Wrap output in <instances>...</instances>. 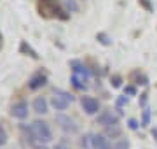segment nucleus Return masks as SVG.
Listing matches in <instances>:
<instances>
[{"instance_id":"obj_1","label":"nucleus","mask_w":157,"mask_h":149,"mask_svg":"<svg viewBox=\"0 0 157 149\" xmlns=\"http://www.w3.org/2000/svg\"><path fill=\"white\" fill-rule=\"evenodd\" d=\"M32 128H33L35 137L39 139L40 142H49L51 140V130L45 121H35L33 125H32Z\"/></svg>"},{"instance_id":"obj_2","label":"nucleus","mask_w":157,"mask_h":149,"mask_svg":"<svg viewBox=\"0 0 157 149\" xmlns=\"http://www.w3.org/2000/svg\"><path fill=\"white\" fill-rule=\"evenodd\" d=\"M72 100H73L72 95H68L65 91H56V97L52 98V107L56 111H65V109H68V105H70Z\"/></svg>"},{"instance_id":"obj_3","label":"nucleus","mask_w":157,"mask_h":149,"mask_svg":"<svg viewBox=\"0 0 157 149\" xmlns=\"http://www.w3.org/2000/svg\"><path fill=\"white\" fill-rule=\"evenodd\" d=\"M96 123L98 125H103L107 126V128H110V126H115L119 123V118L115 114H113L112 111H103L100 116H98V119H96Z\"/></svg>"},{"instance_id":"obj_4","label":"nucleus","mask_w":157,"mask_h":149,"mask_svg":"<svg viewBox=\"0 0 157 149\" xmlns=\"http://www.w3.org/2000/svg\"><path fill=\"white\" fill-rule=\"evenodd\" d=\"M80 105H82V109H84L87 114H96L98 109H100L98 100L93 98V97H82V98H80Z\"/></svg>"},{"instance_id":"obj_5","label":"nucleus","mask_w":157,"mask_h":149,"mask_svg":"<svg viewBox=\"0 0 157 149\" xmlns=\"http://www.w3.org/2000/svg\"><path fill=\"white\" fill-rule=\"evenodd\" d=\"M56 123L61 126L65 132H70V133H75V132H77V125L73 123L72 118H68V116H65V114L56 116Z\"/></svg>"},{"instance_id":"obj_6","label":"nucleus","mask_w":157,"mask_h":149,"mask_svg":"<svg viewBox=\"0 0 157 149\" xmlns=\"http://www.w3.org/2000/svg\"><path fill=\"white\" fill-rule=\"evenodd\" d=\"M11 114L14 116V118H17V119H25V118L28 116V103L25 102V100L14 103L12 109H11Z\"/></svg>"},{"instance_id":"obj_7","label":"nucleus","mask_w":157,"mask_h":149,"mask_svg":"<svg viewBox=\"0 0 157 149\" xmlns=\"http://www.w3.org/2000/svg\"><path fill=\"white\" fill-rule=\"evenodd\" d=\"M45 83H47V75L42 74V72H37V74H33L32 77H30L28 88L30 90H39V88L45 86Z\"/></svg>"},{"instance_id":"obj_8","label":"nucleus","mask_w":157,"mask_h":149,"mask_svg":"<svg viewBox=\"0 0 157 149\" xmlns=\"http://www.w3.org/2000/svg\"><path fill=\"white\" fill-rule=\"evenodd\" d=\"M70 67H72L73 74H75V75H80V77H84V79H87V77L91 75V72L86 69V65H82L78 60H72V62H70Z\"/></svg>"},{"instance_id":"obj_9","label":"nucleus","mask_w":157,"mask_h":149,"mask_svg":"<svg viewBox=\"0 0 157 149\" xmlns=\"http://www.w3.org/2000/svg\"><path fill=\"white\" fill-rule=\"evenodd\" d=\"M91 144H93V149H110L112 147L103 135H93L91 137Z\"/></svg>"},{"instance_id":"obj_10","label":"nucleus","mask_w":157,"mask_h":149,"mask_svg":"<svg viewBox=\"0 0 157 149\" xmlns=\"http://www.w3.org/2000/svg\"><path fill=\"white\" fill-rule=\"evenodd\" d=\"M33 111L37 114H45L47 112V100L44 97H37L33 100Z\"/></svg>"},{"instance_id":"obj_11","label":"nucleus","mask_w":157,"mask_h":149,"mask_svg":"<svg viewBox=\"0 0 157 149\" xmlns=\"http://www.w3.org/2000/svg\"><path fill=\"white\" fill-rule=\"evenodd\" d=\"M131 81H133L135 84H141V86H147V84H148V79H147V75L140 74L138 70L131 74Z\"/></svg>"},{"instance_id":"obj_12","label":"nucleus","mask_w":157,"mask_h":149,"mask_svg":"<svg viewBox=\"0 0 157 149\" xmlns=\"http://www.w3.org/2000/svg\"><path fill=\"white\" fill-rule=\"evenodd\" d=\"M70 81H72V86L77 88V90H84V88H86V84H84L86 79H84V77H80V75H75V74H73Z\"/></svg>"},{"instance_id":"obj_13","label":"nucleus","mask_w":157,"mask_h":149,"mask_svg":"<svg viewBox=\"0 0 157 149\" xmlns=\"http://www.w3.org/2000/svg\"><path fill=\"white\" fill-rule=\"evenodd\" d=\"M19 51L25 53V54H28V56H32V58H39V54H37V53H35L33 49H32V47H30L28 44H26V42H25V40H23L21 46H19Z\"/></svg>"},{"instance_id":"obj_14","label":"nucleus","mask_w":157,"mask_h":149,"mask_svg":"<svg viewBox=\"0 0 157 149\" xmlns=\"http://www.w3.org/2000/svg\"><path fill=\"white\" fill-rule=\"evenodd\" d=\"M148 123H150V109L145 107V109H143V116H141V125L140 126H147Z\"/></svg>"},{"instance_id":"obj_15","label":"nucleus","mask_w":157,"mask_h":149,"mask_svg":"<svg viewBox=\"0 0 157 149\" xmlns=\"http://www.w3.org/2000/svg\"><path fill=\"white\" fill-rule=\"evenodd\" d=\"M110 149H129V140L128 139H122V140H119V142H115Z\"/></svg>"},{"instance_id":"obj_16","label":"nucleus","mask_w":157,"mask_h":149,"mask_svg":"<svg viewBox=\"0 0 157 149\" xmlns=\"http://www.w3.org/2000/svg\"><path fill=\"white\" fill-rule=\"evenodd\" d=\"M96 39L100 40L103 46H110V44H112V40H110V37H108L107 34H98L96 35Z\"/></svg>"},{"instance_id":"obj_17","label":"nucleus","mask_w":157,"mask_h":149,"mask_svg":"<svg viewBox=\"0 0 157 149\" xmlns=\"http://www.w3.org/2000/svg\"><path fill=\"white\" fill-rule=\"evenodd\" d=\"M7 140V133H6V128L0 125V146H4Z\"/></svg>"},{"instance_id":"obj_18","label":"nucleus","mask_w":157,"mask_h":149,"mask_svg":"<svg viewBox=\"0 0 157 149\" xmlns=\"http://www.w3.org/2000/svg\"><path fill=\"white\" fill-rule=\"evenodd\" d=\"M107 132H108V135H112V137H117L119 133H121V128H117V125H115V126H110Z\"/></svg>"},{"instance_id":"obj_19","label":"nucleus","mask_w":157,"mask_h":149,"mask_svg":"<svg viewBox=\"0 0 157 149\" xmlns=\"http://www.w3.org/2000/svg\"><path fill=\"white\" fill-rule=\"evenodd\" d=\"M124 93L129 95V97H133V95H136V88L135 86H126L124 88Z\"/></svg>"},{"instance_id":"obj_20","label":"nucleus","mask_w":157,"mask_h":149,"mask_svg":"<svg viewBox=\"0 0 157 149\" xmlns=\"http://www.w3.org/2000/svg\"><path fill=\"white\" fill-rule=\"evenodd\" d=\"M126 103H128V97H119L117 98V107L119 109H121L122 105H126Z\"/></svg>"},{"instance_id":"obj_21","label":"nucleus","mask_w":157,"mask_h":149,"mask_svg":"<svg viewBox=\"0 0 157 149\" xmlns=\"http://www.w3.org/2000/svg\"><path fill=\"white\" fill-rule=\"evenodd\" d=\"M67 7L70 11H77V4H75V0H67Z\"/></svg>"},{"instance_id":"obj_22","label":"nucleus","mask_w":157,"mask_h":149,"mask_svg":"<svg viewBox=\"0 0 157 149\" xmlns=\"http://www.w3.org/2000/svg\"><path fill=\"white\" fill-rule=\"evenodd\" d=\"M128 126H129V128H131V130H136V128H138V121H136V119H133V118H131V119L128 121Z\"/></svg>"},{"instance_id":"obj_23","label":"nucleus","mask_w":157,"mask_h":149,"mask_svg":"<svg viewBox=\"0 0 157 149\" xmlns=\"http://www.w3.org/2000/svg\"><path fill=\"white\" fill-rule=\"evenodd\" d=\"M147 97H148L147 93H143V95H140V105H141V107H145V103H147Z\"/></svg>"},{"instance_id":"obj_24","label":"nucleus","mask_w":157,"mask_h":149,"mask_svg":"<svg viewBox=\"0 0 157 149\" xmlns=\"http://www.w3.org/2000/svg\"><path fill=\"white\" fill-rule=\"evenodd\" d=\"M113 83H112V84H113V86H115V88H117V86H121V77H117V75H115V77H113Z\"/></svg>"},{"instance_id":"obj_25","label":"nucleus","mask_w":157,"mask_h":149,"mask_svg":"<svg viewBox=\"0 0 157 149\" xmlns=\"http://www.w3.org/2000/svg\"><path fill=\"white\" fill-rule=\"evenodd\" d=\"M54 149H70V147H68V146H67V144H56V146H54Z\"/></svg>"},{"instance_id":"obj_26","label":"nucleus","mask_w":157,"mask_h":149,"mask_svg":"<svg viewBox=\"0 0 157 149\" xmlns=\"http://www.w3.org/2000/svg\"><path fill=\"white\" fill-rule=\"evenodd\" d=\"M45 2H52V0H42V4H45Z\"/></svg>"},{"instance_id":"obj_27","label":"nucleus","mask_w":157,"mask_h":149,"mask_svg":"<svg viewBox=\"0 0 157 149\" xmlns=\"http://www.w3.org/2000/svg\"><path fill=\"white\" fill-rule=\"evenodd\" d=\"M0 46H2V34H0Z\"/></svg>"},{"instance_id":"obj_28","label":"nucleus","mask_w":157,"mask_h":149,"mask_svg":"<svg viewBox=\"0 0 157 149\" xmlns=\"http://www.w3.org/2000/svg\"><path fill=\"white\" fill-rule=\"evenodd\" d=\"M37 149H45V147H37Z\"/></svg>"}]
</instances>
